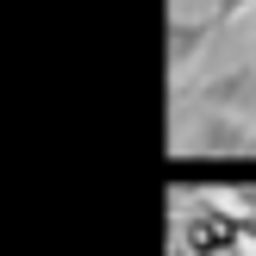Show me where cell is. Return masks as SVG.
Returning <instances> with one entry per match:
<instances>
[{
	"mask_svg": "<svg viewBox=\"0 0 256 256\" xmlns=\"http://www.w3.org/2000/svg\"><path fill=\"white\" fill-rule=\"evenodd\" d=\"M256 125L244 119V112H200L194 132H188V150L194 156H238V150H250Z\"/></svg>",
	"mask_w": 256,
	"mask_h": 256,
	"instance_id": "6da1fadb",
	"label": "cell"
},
{
	"mask_svg": "<svg viewBox=\"0 0 256 256\" xmlns=\"http://www.w3.org/2000/svg\"><path fill=\"white\" fill-rule=\"evenodd\" d=\"M200 112H256V62L219 69L212 82H200Z\"/></svg>",
	"mask_w": 256,
	"mask_h": 256,
	"instance_id": "7a4b0ae2",
	"label": "cell"
},
{
	"mask_svg": "<svg viewBox=\"0 0 256 256\" xmlns=\"http://www.w3.org/2000/svg\"><path fill=\"white\" fill-rule=\"evenodd\" d=\"M212 25H219L212 12H206V19H182V12H175V19H169V75H175V88H182V69L206 50Z\"/></svg>",
	"mask_w": 256,
	"mask_h": 256,
	"instance_id": "3957f363",
	"label": "cell"
},
{
	"mask_svg": "<svg viewBox=\"0 0 256 256\" xmlns=\"http://www.w3.org/2000/svg\"><path fill=\"white\" fill-rule=\"evenodd\" d=\"M225 244H238V225L225 219V212H200V219L188 225V250H194V256H212Z\"/></svg>",
	"mask_w": 256,
	"mask_h": 256,
	"instance_id": "277c9868",
	"label": "cell"
},
{
	"mask_svg": "<svg viewBox=\"0 0 256 256\" xmlns=\"http://www.w3.org/2000/svg\"><path fill=\"white\" fill-rule=\"evenodd\" d=\"M256 0H212V19H238V12H250Z\"/></svg>",
	"mask_w": 256,
	"mask_h": 256,
	"instance_id": "5b68a950",
	"label": "cell"
},
{
	"mask_svg": "<svg viewBox=\"0 0 256 256\" xmlns=\"http://www.w3.org/2000/svg\"><path fill=\"white\" fill-rule=\"evenodd\" d=\"M250 62H256V19H250Z\"/></svg>",
	"mask_w": 256,
	"mask_h": 256,
	"instance_id": "8992f818",
	"label": "cell"
}]
</instances>
